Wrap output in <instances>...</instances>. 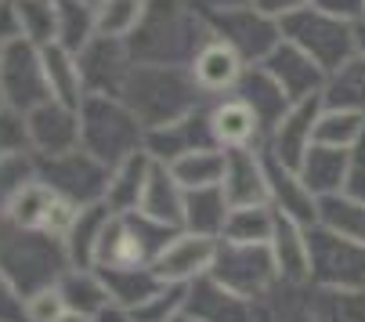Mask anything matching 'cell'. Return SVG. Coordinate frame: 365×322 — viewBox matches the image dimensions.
<instances>
[{
  "instance_id": "obj_1",
  "label": "cell",
  "mask_w": 365,
  "mask_h": 322,
  "mask_svg": "<svg viewBox=\"0 0 365 322\" xmlns=\"http://www.w3.org/2000/svg\"><path fill=\"white\" fill-rule=\"evenodd\" d=\"M210 26L195 0H148L145 19L127 40L134 62L188 66L195 51L210 40Z\"/></svg>"
},
{
  "instance_id": "obj_2",
  "label": "cell",
  "mask_w": 365,
  "mask_h": 322,
  "mask_svg": "<svg viewBox=\"0 0 365 322\" xmlns=\"http://www.w3.org/2000/svg\"><path fill=\"white\" fill-rule=\"evenodd\" d=\"M120 98L141 120L145 134L155 131V127L178 124L188 113L202 109L206 101H214V98H206L199 91L188 66H152V62H134Z\"/></svg>"
},
{
  "instance_id": "obj_3",
  "label": "cell",
  "mask_w": 365,
  "mask_h": 322,
  "mask_svg": "<svg viewBox=\"0 0 365 322\" xmlns=\"http://www.w3.org/2000/svg\"><path fill=\"white\" fill-rule=\"evenodd\" d=\"M0 268L22 290V297H29L47 286H58V279L73 264H69L62 239L43 236V232H26V228L0 221Z\"/></svg>"
},
{
  "instance_id": "obj_4",
  "label": "cell",
  "mask_w": 365,
  "mask_h": 322,
  "mask_svg": "<svg viewBox=\"0 0 365 322\" xmlns=\"http://www.w3.org/2000/svg\"><path fill=\"white\" fill-rule=\"evenodd\" d=\"M80 149H87L98 163L113 171L145 149V127L123 98L87 94L80 105Z\"/></svg>"
},
{
  "instance_id": "obj_5",
  "label": "cell",
  "mask_w": 365,
  "mask_h": 322,
  "mask_svg": "<svg viewBox=\"0 0 365 322\" xmlns=\"http://www.w3.org/2000/svg\"><path fill=\"white\" fill-rule=\"evenodd\" d=\"M178 232L181 228L152 221L141 210L113 213V221L106 225V236H101L98 268H152L155 257L170 246Z\"/></svg>"
},
{
  "instance_id": "obj_6",
  "label": "cell",
  "mask_w": 365,
  "mask_h": 322,
  "mask_svg": "<svg viewBox=\"0 0 365 322\" xmlns=\"http://www.w3.org/2000/svg\"><path fill=\"white\" fill-rule=\"evenodd\" d=\"M210 279L228 286L246 301H264L282 286L279 264L268 243H228L217 239V253L210 264Z\"/></svg>"
},
{
  "instance_id": "obj_7",
  "label": "cell",
  "mask_w": 365,
  "mask_h": 322,
  "mask_svg": "<svg viewBox=\"0 0 365 322\" xmlns=\"http://www.w3.org/2000/svg\"><path fill=\"white\" fill-rule=\"evenodd\" d=\"M206 26L217 40L235 47L246 66H260L272 51L282 44V26L268 15H260L250 0L242 4H221V8H202Z\"/></svg>"
},
{
  "instance_id": "obj_8",
  "label": "cell",
  "mask_w": 365,
  "mask_h": 322,
  "mask_svg": "<svg viewBox=\"0 0 365 322\" xmlns=\"http://www.w3.org/2000/svg\"><path fill=\"white\" fill-rule=\"evenodd\" d=\"M279 26H282V40L297 44L304 55H311L326 73H333V69H340L344 62L354 59V26L326 15L315 4L282 19Z\"/></svg>"
},
{
  "instance_id": "obj_9",
  "label": "cell",
  "mask_w": 365,
  "mask_h": 322,
  "mask_svg": "<svg viewBox=\"0 0 365 322\" xmlns=\"http://www.w3.org/2000/svg\"><path fill=\"white\" fill-rule=\"evenodd\" d=\"M311 246V283L307 286H326V290H365V246L315 225L307 228Z\"/></svg>"
},
{
  "instance_id": "obj_10",
  "label": "cell",
  "mask_w": 365,
  "mask_h": 322,
  "mask_svg": "<svg viewBox=\"0 0 365 322\" xmlns=\"http://www.w3.org/2000/svg\"><path fill=\"white\" fill-rule=\"evenodd\" d=\"M0 98H4V109H11L19 116H26L36 105L51 101L43 55H40L36 44L15 40L8 47H0Z\"/></svg>"
},
{
  "instance_id": "obj_11",
  "label": "cell",
  "mask_w": 365,
  "mask_h": 322,
  "mask_svg": "<svg viewBox=\"0 0 365 322\" xmlns=\"http://www.w3.org/2000/svg\"><path fill=\"white\" fill-rule=\"evenodd\" d=\"M40 167V181L51 185L55 192H62L69 203L76 206H91V203H106V188H109V167L98 163L87 149H73L62 156H36Z\"/></svg>"
},
{
  "instance_id": "obj_12",
  "label": "cell",
  "mask_w": 365,
  "mask_h": 322,
  "mask_svg": "<svg viewBox=\"0 0 365 322\" xmlns=\"http://www.w3.org/2000/svg\"><path fill=\"white\" fill-rule=\"evenodd\" d=\"M80 206L69 203L62 192H55L51 185H43L40 178L11 203V210L4 213L0 221H8L15 228H26V232H43V236H55L66 243V232L73 228Z\"/></svg>"
},
{
  "instance_id": "obj_13",
  "label": "cell",
  "mask_w": 365,
  "mask_h": 322,
  "mask_svg": "<svg viewBox=\"0 0 365 322\" xmlns=\"http://www.w3.org/2000/svg\"><path fill=\"white\" fill-rule=\"evenodd\" d=\"M22 120H26L29 152L40 156V159L80 149V109H73L66 101L51 98V101L36 105L33 113H26Z\"/></svg>"
},
{
  "instance_id": "obj_14",
  "label": "cell",
  "mask_w": 365,
  "mask_h": 322,
  "mask_svg": "<svg viewBox=\"0 0 365 322\" xmlns=\"http://www.w3.org/2000/svg\"><path fill=\"white\" fill-rule=\"evenodd\" d=\"M76 59H80L87 94L120 98V91H123V84L134 69V55H130L127 40H116V36H94Z\"/></svg>"
},
{
  "instance_id": "obj_15",
  "label": "cell",
  "mask_w": 365,
  "mask_h": 322,
  "mask_svg": "<svg viewBox=\"0 0 365 322\" xmlns=\"http://www.w3.org/2000/svg\"><path fill=\"white\" fill-rule=\"evenodd\" d=\"M264 174H268V203L279 218H289L300 228H315L319 225V196L304 185V178L293 167H286L282 159H275L272 152H264Z\"/></svg>"
},
{
  "instance_id": "obj_16",
  "label": "cell",
  "mask_w": 365,
  "mask_h": 322,
  "mask_svg": "<svg viewBox=\"0 0 365 322\" xmlns=\"http://www.w3.org/2000/svg\"><path fill=\"white\" fill-rule=\"evenodd\" d=\"M199 149H217L214 141V131H210V101L202 109L188 113L185 120L178 124H167V127H155L145 134V152L155 159V163H178L181 156L188 152H199Z\"/></svg>"
},
{
  "instance_id": "obj_17",
  "label": "cell",
  "mask_w": 365,
  "mask_h": 322,
  "mask_svg": "<svg viewBox=\"0 0 365 322\" xmlns=\"http://www.w3.org/2000/svg\"><path fill=\"white\" fill-rule=\"evenodd\" d=\"M260 66L279 80V87L286 91V98L293 105L307 101V98H322V87H326V76H329L315 59L304 55V51L297 44H289V40H282Z\"/></svg>"
},
{
  "instance_id": "obj_18",
  "label": "cell",
  "mask_w": 365,
  "mask_h": 322,
  "mask_svg": "<svg viewBox=\"0 0 365 322\" xmlns=\"http://www.w3.org/2000/svg\"><path fill=\"white\" fill-rule=\"evenodd\" d=\"M214 253H217V239L210 236H195V232H178L170 239V246L155 257V276L163 283H195L202 276H210V264H214Z\"/></svg>"
},
{
  "instance_id": "obj_19",
  "label": "cell",
  "mask_w": 365,
  "mask_h": 322,
  "mask_svg": "<svg viewBox=\"0 0 365 322\" xmlns=\"http://www.w3.org/2000/svg\"><path fill=\"white\" fill-rule=\"evenodd\" d=\"M319 116H322V98H307V101H297L289 105V113L279 120V127L272 131L264 152H272L275 159H282L286 167H300V159L311 152L315 145V127H319Z\"/></svg>"
},
{
  "instance_id": "obj_20",
  "label": "cell",
  "mask_w": 365,
  "mask_h": 322,
  "mask_svg": "<svg viewBox=\"0 0 365 322\" xmlns=\"http://www.w3.org/2000/svg\"><path fill=\"white\" fill-rule=\"evenodd\" d=\"M185 318L192 322H257V301H246L221 286L217 279L202 276L188 283V301H185Z\"/></svg>"
},
{
  "instance_id": "obj_21",
  "label": "cell",
  "mask_w": 365,
  "mask_h": 322,
  "mask_svg": "<svg viewBox=\"0 0 365 322\" xmlns=\"http://www.w3.org/2000/svg\"><path fill=\"white\" fill-rule=\"evenodd\" d=\"M221 188L232 206H272L268 203V174L260 149H225V178Z\"/></svg>"
},
{
  "instance_id": "obj_22",
  "label": "cell",
  "mask_w": 365,
  "mask_h": 322,
  "mask_svg": "<svg viewBox=\"0 0 365 322\" xmlns=\"http://www.w3.org/2000/svg\"><path fill=\"white\" fill-rule=\"evenodd\" d=\"M188 69H192V76H195V84H199V91L206 98H225V94H232L239 87V80L246 73V62H242V55L235 47H228L225 40L210 36L195 51V59L188 62Z\"/></svg>"
},
{
  "instance_id": "obj_23",
  "label": "cell",
  "mask_w": 365,
  "mask_h": 322,
  "mask_svg": "<svg viewBox=\"0 0 365 322\" xmlns=\"http://www.w3.org/2000/svg\"><path fill=\"white\" fill-rule=\"evenodd\" d=\"M210 131L217 149H264V131L239 94L210 101Z\"/></svg>"
},
{
  "instance_id": "obj_24",
  "label": "cell",
  "mask_w": 365,
  "mask_h": 322,
  "mask_svg": "<svg viewBox=\"0 0 365 322\" xmlns=\"http://www.w3.org/2000/svg\"><path fill=\"white\" fill-rule=\"evenodd\" d=\"M232 94H239L250 109H253L260 131H264V145H268L272 131L279 127V120L289 113V105H293V101L286 98V91L279 87V80H275L264 66H246V73H242V80H239V87H235Z\"/></svg>"
},
{
  "instance_id": "obj_25",
  "label": "cell",
  "mask_w": 365,
  "mask_h": 322,
  "mask_svg": "<svg viewBox=\"0 0 365 322\" xmlns=\"http://www.w3.org/2000/svg\"><path fill=\"white\" fill-rule=\"evenodd\" d=\"M272 257L279 264L282 286H307L311 283V246H307V228H300L289 218L275 221V236H272Z\"/></svg>"
},
{
  "instance_id": "obj_26",
  "label": "cell",
  "mask_w": 365,
  "mask_h": 322,
  "mask_svg": "<svg viewBox=\"0 0 365 322\" xmlns=\"http://www.w3.org/2000/svg\"><path fill=\"white\" fill-rule=\"evenodd\" d=\"M138 210L145 213V218H152V221H163V225L181 228V218H185V185L174 178V171L167 163H152Z\"/></svg>"
},
{
  "instance_id": "obj_27",
  "label": "cell",
  "mask_w": 365,
  "mask_h": 322,
  "mask_svg": "<svg viewBox=\"0 0 365 322\" xmlns=\"http://www.w3.org/2000/svg\"><path fill=\"white\" fill-rule=\"evenodd\" d=\"M109 221H113L109 203L80 206L73 228L66 232V253L73 268H98V250H101V236H106Z\"/></svg>"
},
{
  "instance_id": "obj_28",
  "label": "cell",
  "mask_w": 365,
  "mask_h": 322,
  "mask_svg": "<svg viewBox=\"0 0 365 322\" xmlns=\"http://www.w3.org/2000/svg\"><path fill=\"white\" fill-rule=\"evenodd\" d=\"M58 293L66 301V311H76L83 318H94V322L113 308L109 286H106L98 268H69L58 279Z\"/></svg>"
},
{
  "instance_id": "obj_29",
  "label": "cell",
  "mask_w": 365,
  "mask_h": 322,
  "mask_svg": "<svg viewBox=\"0 0 365 322\" xmlns=\"http://www.w3.org/2000/svg\"><path fill=\"white\" fill-rule=\"evenodd\" d=\"M228 213H232V203H228V196H225L221 185L188 188V192H185V218H181V228H185V232H195V236L221 239V236H225V225H228Z\"/></svg>"
},
{
  "instance_id": "obj_30",
  "label": "cell",
  "mask_w": 365,
  "mask_h": 322,
  "mask_svg": "<svg viewBox=\"0 0 365 322\" xmlns=\"http://www.w3.org/2000/svg\"><path fill=\"white\" fill-rule=\"evenodd\" d=\"M297 174L304 178V185L315 192L319 199L340 196L344 181H347V149H329V145H311V152L300 159Z\"/></svg>"
},
{
  "instance_id": "obj_31",
  "label": "cell",
  "mask_w": 365,
  "mask_h": 322,
  "mask_svg": "<svg viewBox=\"0 0 365 322\" xmlns=\"http://www.w3.org/2000/svg\"><path fill=\"white\" fill-rule=\"evenodd\" d=\"M40 55H43V73H47L51 98L80 109L83 98H87V87H83V73H80L76 51H66L62 44H47V47H40Z\"/></svg>"
},
{
  "instance_id": "obj_32",
  "label": "cell",
  "mask_w": 365,
  "mask_h": 322,
  "mask_svg": "<svg viewBox=\"0 0 365 322\" xmlns=\"http://www.w3.org/2000/svg\"><path fill=\"white\" fill-rule=\"evenodd\" d=\"M152 163H155V159L141 149L130 159H123L120 167H113L109 188H106V203H109L113 213H134L141 206V192H145V181H148Z\"/></svg>"
},
{
  "instance_id": "obj_33",
  "label": "cell",
  "mask_w": 365,
  "mask_h": 322,
  "mask_svg": "<svg viewBox=\"0 0 365 322\" xmlns=\"http://www.w3.org/2000/svg\"><path fill=\"white\" fill-rule=\"evenodd\" d=\"M307 322H365V290H304Z\"/></svg>"
},
{
  "instance_id": "obj_34",
  "label": "cell",
  "mask_w": 365,
  "mask_h": 322,
  "mask_svg": "<svg viewBox=\"0 0 365 322\" xmlns=\"http://www.w3.org/2000/svg\"><path fill=\"white\" fill-rule=\"evenodd\" d=\"M322 105L326 109H347V113L365 116V59L361 55H354L351 62H344L340 69L326 76Z\"/></svg>"
},
{
  "instance_id": "obj_35",
  "label": "cell",
  "mask_w": 365,
  "mask_h": 322,
  "mask_svg": "<svg viewBox=\"0 0 365 322\" xmlns=\"http://www.w3.org/2000/svg\"><path fill=\"white\" fill-rule=\"evenodd\" d=\"M101 279L109 286V297L116 308L134 311L138 304H145L155 290L163 286V279L155 276V268H98Z\"/></svg>"
},
{
  "instance_id": "obj_36",
  "label": "cell",
  "mask_w": 365,
  "mask_h": 322,
  "mask_svg": "<svg viewBox=\"0 0 365 322\" xmlns=\"http://www.w3.org/2000/svg\"><path fill=\"white\" fill-rule=\"evenodd\" d=\"M94 36H98L94 4H83V0H55V44L80 55Z\"/></svg>"
},
{
  "instance_id": "obj_37",
  "label": "cell",
  "mask_w": 365,
  "mask_h": 322,
  "mask_svg": "<svg viewBox=\"0 0 365 322\" xmlns=\"http://www.w3.org/2000/svg\"><path fill=\"white\" fill-rule=\"evenodd\" d=\"M319 225L354 239L365 246V199H354V196H329V199H319Z\"/></svg>"
},
{
  "instance_id": "obj_38",
  "label": "cell",
  "mask_w": 365,
  "mask_h": 322,
  "mask_svg": "<svg viewBox=\"0 0 365 322\" xmlns=\"http://www.w3.org/2000/svg\"><path fill=\"white\" fill-rule=\"evenodd\" d=\"M279 213L272 206H232L225 236L228 243H272Z\"/></svg>"
},
{
  "instance_id": "obj_39",
  "label": "cell",
  "mask_w": 365,
  "mask_h": 322,
  "mask_svg": "<svg viewBox=\"0 0 365 322\" xmlns=\"http://www.w3.org/2000/svg\"><path fill=\"white\" fill-rule=\"evenodd\" d=\"M174 178L188 188H210V185H221L225 178V149H199V152H188L181 156L178 163H170Z\"/></svg>"
},
{
  "instance_id": "obj_40",
  "label": "cell",
  "mask_w": 365,
  "mask_h": 322,
  "mask_svg": "<svg viewBox=\"0 0 365 322\" xmlns=\"http://www.w3.org/2000/svg\"><path fill=\"white\" fill-rule=\"evenodd\" d=\"M40 178V167H36V156L29 149L22 152H8L0 156V218L11 210V203Z\"/></svg>"
},
{
  "instance_id": "obj_41",
  "label": "cell",
  "mask_w": 365,
  "mask_h": 322,
  "mask_svg": "<svg viewBox=\"0 0 365 322\" xmlns=\"http://www.w3.org/2000/svg\"><path fill=\"white\" fill-rule=\"evenodd\" d=\"M145 4H148V0H98V4H94L98 36L130 40L134 29H138L141 19H145Z\"/></svg>"
},
{
  "instance_id": "obj_42",
  "label": "cell",
  "mask_w": 365,
  "mask_h": 322,
  "mask_svg": "<svg viewBox=\"0 0 365 322\" xmlns=\"http://www.w3.org/2000/svg\"><path fill=\"white\" fill-rule=\"evenodd\" d=\"M365 138V116L361 113H347V109H326L322 105V116L315 127V141L329 145V149H354Z\"/></svg>"
},
{
  "instance_id": "obj_43",
  "label": "cell",
  "mask_w": 365,
  "mask_h": 322,
  "mask_svg": "<svg viewBox=\"0 0 365 322\" xmlns=\"http://www.w3.org/2000/svg\"><path fill=\"white\" fill-rule=\"evenodd\" d=\"M185 301H188V286L163 283L145 304L134 308V315L141 322H178V318H185Z\"/></svg>"
},
{
  "instance_id": "obj_44",
  "label": "cell",
  "mask_w": 365,
  "mask_h": 322,
  "mask_svg": "<svg viewBox=\"0 0 365 322\" xmlns=\"http://www.w3.org/2000/svg\"><path fill=\"white\" fill-rule=\"evenodd\" d=\"M22 40L47 47L55 44V0H19Z\"/></svg>"
},
{
  "instance_id": "obj_45",
  "label": "cell",
  "mask_w": 365,
  "mask_h": 322,
  "mask_svg": "<svg viewBox=\"0 0 365 322\" xmlns=\"http://www.w3.org/2000/svg\"><path fill=\"white\" fill-rule=\"evenodd\" d=\"M62 315H66V301H62L58 286H47V290L26 297V318L29 322H58Z\"/></svg>"
},
{
  "instance_id": "obj_46",
  "label": "cell",
  "mask_w": 365,
  "mask_h": 322,
  "mask_svg": "<svg viewBox=\"0 0 365 322\" xmlns=\"http://www.w3.org/2000/svg\"><path fill=\"white\" fill-rule=\"evenodd\" d=\"M0 322H29L26 318V297L4 276V268H0Z\"/></svg>"
},
{
  "instance_id": "obj_47",
  "label": "cell",
  "mask_w": 365,
  "mask_h": 322,
  "mask_svg": "<svg viewBox=\"0 0 365 322\" xmlns=\"http://www.w3.org/2000/svg\"><path fill=\"white\" fill-rule=\"evenodd\" d=\"M344 196L365 199V138L347 152V181H344Z\"/></svg>"
},
{
  "instance_id": "obj_48",
  "label": "cell",
  "mask_w": 365,
  "mask_h": 322,
  "mask_svg": "<svg viewBox=\"0 0 365 322\" xmlns=\"http://www.w3.org/2000/svg\"><path fill=\"white\" fill-rule=\"evenodd\" d=\"M22 40V19H19V0H0V47Z\"/></svg>"
},
{
  "instance_id": "obj_49",
  "label": "cell",
  "mask_w": 365,
  "mask_h": 322,
  "mask_svg": "<svg viewBox=\"0 0 365 322\" xmlns=\"http://www.w3.org/2000/svg\"><path fill=\"white\" fill-rule=\"evenodd\" d=\"M250 4H253L260 15H268V19L282 22V19H289V15H297V11L311 8L315 0H250Z\"/></svg>"
},
{
  "instance_id": "obj_50",
  "label": "cell",
  "mask_w": 365,
  "mask_h": 322,
  "mask_svg": "<svg viewBox=\"0 0 365 322\" xmlns=\"http://www.w3.org/2000/svg\"><path fill=\"white\" fill-rule=\"evenodd\" d=\"M98 322H141V318H138L134 311H127V308H116V304H113V308H109L106 315H101Z\"/></svg>"
},
{
  "instance_id": "obj_51",
  "label": "cell",
  "mask_w": 365,
  "mask_h": 322,
  "mask_svg": "<svg viewBox=\"0 0 365 322\" xmlns=\"http://www.w3.org/2000/svg\"><path fill=\"white\" fill-rule=\"evenodd\" d=\"M354 55H361V59H365V19H361V22H354Z\"/></svg>"
},
{
  "instance_id": "obj_52",
  "label": "cell",
  "mask_w": 365,
  "mask_h": 322,
  "mask_svg": "<svg viewBox=\"0 0 365 322\" xmlns=\"http://www.w3.org/2000/svg\"><path fill=\"white\" fill-rule=\"evenodd\" d=\"M199 8H221V4H242V0H195Z\"/></svg>"
},
{
  "instance_id": "obj_53",
  "label": "cell",
  "mask_w": 365,
  "mask_h": 322,
  "mask_svg": "<svg viewBox=\"0 0 365 322\" xmlns=\"http://www.w3.org/2000/svg\"><path fill=\"white\" fill-rule=\"evenodd\" d=\"M58 322H94V318H83V315H76V311H66Z\"/></svg>"
},
{
  "instance_id": "obj_54",
  "label": "cell",
  "mask_w": 365,
  "mask_h": 322,
  "mask_svg": "<svg viewBox=\"0 0 365 322\" xmlns=\"http://www.w3.org/2000/svg\"><path fill=\"white\" fill-rule=\"evenodd\" d=\"M83 4H98V0H83Z\"/></svg>"
},
{
  "instance_id": "obj_55",
  "label": "cell",
  "mask_w": 365,
  "mask_h": 322,
  "mask_svg": "<svg viewBox=\"0 0 365 322\" xmlns=\"http://www.w3.org/2000/svg\"><path fill=\"white\" fill-rule=\"evenodd\" d=\"M178 322H192V318H178Z\"/></svg>"
},
{
  "instance_id": "obj_56",
  "label": "cell",
  "mask_w": 365,
  "mask_h": 322,
  "mask_svg": "<svg viewBox=\"0 0 365 322\" xmlns=\"http://www.w3.org/2000/svg\"><path fill=\"white\" fill-rule=\"evenodd\" d=\"M0 109H4V98H0Z\"/></svg>"
}]
</instances>
